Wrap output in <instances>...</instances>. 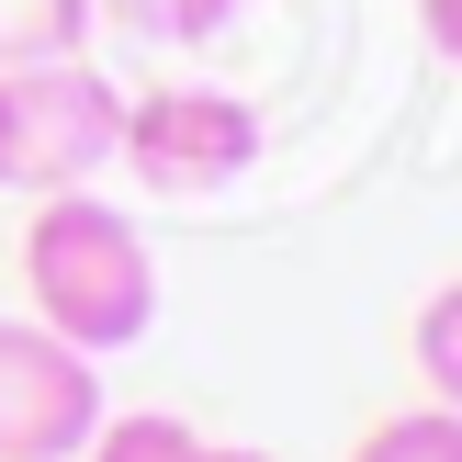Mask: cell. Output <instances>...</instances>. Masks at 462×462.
Here are the masks:
<instances>
[{
    "mask_svg": "<svg viewBox=\"0 0 462 462\" xmlns=\"http://www.w3.org/2000/svg\"><path fill=\"white\" fill-rule=\"evenodd\" d=\"M102 12L90 0H0V68H34V57H90Z\"/></svg>",
    "mask_w": 462,
    "mask_h": 462,
    "instance_id": "5",
    "label": "cell"
},
{
    "mask_svg": "<svg viewBox=\"0 0 462 462\" xmlns=\"http://www.w3.org/2000/svg\"><path fill=\"white\" fill-rule=\"evenodd\" d=\"M418 383H429V406L462 418V282H440L418 305Z\"/></svg>",
    "mask_w": 462,
    "mask_h": 462,
    "instance_id": "8",
    "label": "cell"
},
{
    "mask_svg": "<svg viewBox=\"0 0 462 462\" xmlns=\"http://www.w3.org/2000/svg\"><path fill=\"white\" fill-rule=\"evenodd\" d=\"M192 462H282V451H248V440H203Z\"/></svg>",
    "mask_w": 462,
    "mask_h": 462,
    "instance_id": "11",
    "label": "cell"
},
{
    "mask_svg": "<svg viewBox=\"0 0 462 462\" xmlns=\"http://www.w3.org/2000/svg\"><path fill=\"white\" fill-rule=\"evenodd\" d=\"M125 147V90L90 57H34L0 68V192L45 203V192H90Z\"/></svg>",
    "mask_w": 462,
    "mask_h": 462,
    "instance_id": "2",
    "label": "cell"
},
{
    "mask_svg": "<svg viewBox=\"0 0 462 462\" xmlns=\"http://www.w3.org/2000/svg\"><path fill=\"white\" fill-rule=\"evenodd\" d=\"M113 34H147V45H215L237 23V0H90Z\"/></svg>",
    "mask_w": 462,
    "mask_h": 462,
    "instance_id": "6",
    "label": "cell"
},
{
    "mask_svg": "<svg viewBox=\"0 0 462 462\" xmlns=\"http://www.w3.org/2000/svg\"><path fill=\"white\" fill-rule=\"evenodd\" d=\"M203 451V429L192 418H170V406H135V418H102L90 429V451L79 462H192Z\"/></svg>",
    "mask_w": 462,
    "mask_h": 462,
    "instance_id": "7",
    "label": "cell"
},
{
    "mask_svg": "<svg viewBox=\"0 0 462 462\" xmlns=\"http://www.w3.org/2000/svg\"><path fill=\"white\" fill-rule=\"evenodd\" d=\"M271 125L260 102H237V90H203V79H170V90H125V170L147 180V192H237L248 170H260Z\"/></svg>",
    "mask_w": 462,
    "mask_h": 462,
    "instance_id": "3",
    "label": "cell"
},
{
    "mask_svg": "<svg viewBox=\"0 0 462 462\" xmlns=\"http://www.w3.org/2000/svg\"><path fill=\"white\" fill-rule=\"evenodd\" d=\"M350 462H462V418H451V406H406V418L361 429Z\"/></svg>",
    "mask_w": 462,
    "mask_h": 462,
    "instance_id": "9",
    "label": "cell"
},
{
    "mask_svg": "<svg viewBox=\"0 0 462 462\" xmlns=\"http://www.w3.org/2000/svg\"><path fill=\"white\" fill-rule=\"evenodd\" d=\"M102 418V361L34 316H0V462H79Z\"/></svg>",
    "mask_w": 462,
    "mask_h": 462,
    "instance_id": "4",
    "label": "cell"
},
{
    "mask_svg": "<svg viewBox=\"0 0 462 462\" xmlns=\"http://www.w3.org/2000/svg\"><path fill=\"white\" fill-rule=\"evenodd\" d=\"M23 316L57 328L68 350L113 361L158 328V248L135 215H113L102 192H45L23 215Z\"/></svg>",
    "mask_w": 462,
    "mask_h": 462,
    "instance_id": "1",
    "label": "cell"
},
{
    "mask_svg": "<svg viewBox=\"0 0 462 462\" xmlns=\"http://www.w3.org/2000/svg\"><path fill=\"white\" fill-rule=\"evenodd\" d=\"M418 34H429L440 68H462V0H418Z\"/></svg>",
    "mask_w": 462,
    "mask_h": 462,
    "instance_id": "10",
    "label": "cell"
}]
</instances>
